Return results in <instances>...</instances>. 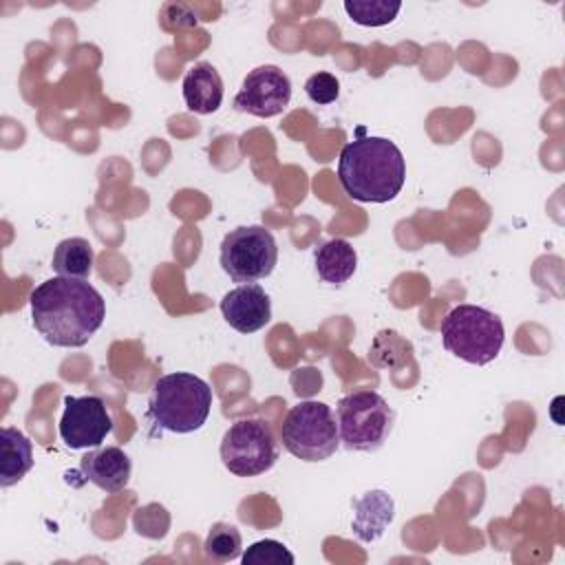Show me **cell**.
<instances>
[{"instance_id": "6da1fadb", "label": "cell", "mask_w": 565, "mask_h": 565, "mask_svg": "<svg viewBox=\"0 0 565 565\" xmlns=\"http://www.w3.org/2000/svg\"><path fill=\"white\" fill-rule=\"evenodd\" d=\"M29 305L35 331L64 349L84 347L106 318L102 294L84 278H49L31 291Z\"/></svg>"}, {"instance_id": "7a4b0ae2", "label": "cell", "mask_w": 565, "mask_h": 565, "mask_svg": "<svg viewBox=\"0 0 565 565\" xmlns=\"http://www.w3.org/2000/svg\"><path fill=\"white\" fill-rule=\"evenodd\" d=\"M358 137L340 150L338 181L342 190L360 203L393 201L406 181V159L386 137Z\"/></svg>"}, {"instance_id": "3957f363", "label": "cell", "mask_w": 565, "mask_h": 565, "mask_svg": "<svg viewBox=\"0 0 565 565\" xmlns=\"http://www.w3.org/2000/svg\"><path fill=\"white\" fill-rule=\"evenodd\" d=\"M212 408V388L194 373H168L154 380L148 399V419L170 433L199 430Z\"/></svg>"}, {"instance_id": "277c9868", "label": "cell", "mask_w": 565, "mask_h": 565, "mask_svg": "<svg viewBox=\"0 0 565 565\" xmlns=\"http://www.w3.org/2000/svg\"><path fill=\"white\" fill-rule=\"evenodd\" d=\"M441 344L468 364L492 362L505 340L503 322L497 313L477 305H457L441 320Z\"/></svg>"}, {"instance_id": "5b68a950", "label": "cell", "mask_w": 565, "mask_h": 565, "mask_svg": "<svg viewBox=\"0 0 565 565\" xmlns=\"http://www.w3.org/2000/svg\"><path fill=\"white\" fill-rule=\"evenodd\" d=\"M393 424V408L371 388L353 391L338 402V433L349 450L375 452L388 439Z\"/></svg>"}, {"instance_id": "8992f818", "label": "cell", "mask_w": 565, "mask_h": 565, "mask_svg": "<svg viewBox=\"0 0 565 565\" xmlns=\"http://www.w3.org/2000/svg\"><path fill=\"white\" fill-rule=\"evenodd\" d=\"M280 441L302 461H324L340 444L338 422L324 402L307 399L291 406L280 424Z\"/></svg>"}, {"instance_id": "52a82bcc", "label": "cell", "mask_w": 565, "mask_h": 565, "mask_svg": "<svg viewBox=\"0 0 565 565\" xmlns=\"http://www.w3.org/2000/svg\"><path fill=\"white\" fill-rule=\"evenodd\" d=\"M280 455L274 428L260 417L234 422L221 439V461L236 477L267 472Z\"/></svg>"}, {"instance_id": "ba28073f", "label": "cell", "mask_w": 565, "mask_h": 565, "mask_svg": "<svg viewBox=\"0 0 565 565\" xmlns=\"http://www.w3.org/2000/svg\"><path fill=\"white\" fill-rule=\"evenodd\" d=\"M218 263L234 282H256L274 271L278 247L263 225H241L223 236Z\"/></svg>"}, {"instance_id": "9c48e42d", "label": "cell", "mask_w": 565, "mask_h": 565, "mask_svg": "<svg viewBox=\"0 0 565 565\" xmlns=\"http://www.w3.org/2000/svg\"><path fill=\"white\" fill-rule=\"evenodd\" d=\"M113 430V419L99 395L64 397V413L60 419V437L73 448H97Z\"/></svg>"}, {"instance_id": "30bf717a", "label": "cell", "mask_w": 565, "mask_h": 565, "mask_svg": "<svg viewBox=\"0 0 565 565\" xmlns=\"http://www.w3.org/2000/svg\"><path fill=\"white\" fill-rule=\"evenodd\" d=\"M291 99L289 77L274 64H263L249 71L241 90L234 97V108L254 117H276Z\"/></svg>"}, {"instance_id": "8fae6325", "label": "cell", "mask_w": 565, "mask_h": 565, "mask_svg": "<svg viewBox=\"0 0 565 565\" xmlns=\"http://www.w3.org/2000/svg\"><path fill=\"white\" fill-rule=\"evenodd\" d=\"M221 313L238 333H254L271 320V300L256 282L238 285L221 298Z\"/></svg>"}, {"instance_id": "7c38bea8", "label": "cell", "mask_w": 565, "mask_h": 565, "mask_svg": "<svg viewBox=\"0 0 565 565\" xmlns=\"http://www.w3.org/2000/svg\"><path fill=\"white\" fill-rule=\"evenodd\" d=\"M79 470L86 477V481L113 494L128 486L132 461L119 446H106L84 455L79 461Z\"/></svg>"}, {"instance_id": "4fadbf2b", "label": "cell", "mask_w": 565, "mask_h": 565, "mask_svg": "<svg viewBox=\"0 0 565 565\" xmlns=\"http://www.w3.org/2000/svg\"><path fill=\"white\" fill-rule=\"evenodd\" d=\"M183 99L192 113H216L223 102V79L210 62H196L183 75Z\"/></svg>"}, {"instance_id": "5bb4252c", "label": "cell", "mask_w": 565, "mask_h": 565, "mask_svg": "<svg viewBox=\"0 0 565 565\" xmlns=\"http://www.w3.org/2000/svg\"><path fill=\"white\" fill-rule=\"evenodd\" d=\"M33 466V446L24 433L13 426L0 430V486L18 483Z\"/></svg>"}, {"instance_id": "9a60e30c", "label": "cell", "mask_w": 565, "mask_h": 565, "mask_svg": "<svg viewBox=\"0 0 565 565\" xmlns=\"http://www.w3.org/2000/svg\"><path fill=\"white\" fill-rule=\"evenodd\" d=\"M313 263H316L318 276L324 282L340 287L355 274L358 254L349 241L331 238L316 249Z\"/></svg>"}, {"instance_id": "2e32d148", "label": "cell", "mask_w": 565, "mask_h": 565, "mask_svg": "<svg viewBox=\"0 0 565 565\" xmlns=\"http://www.w3.org/2000/svg\"><path fill=\"white\" fill-rule=\"evenodd\" d=\"M353 505H355L353 532L358 534L360 541L369 543L380 539L384 527L393 521V499L382 490L366 492V497L353 501Z\"/></svg>"}, {"instance_id": "e0dca14e", "label": "cell", "mask_w": 565, "mask_h": 565, "mask_svg": "<svg viewBox=\"0 0 565 565\" xmlns=\"http://www.w3.org/2000/svg\"><path fill=\"white\" fill-rule=\"evenodd\" d=\"M93 260H95L93 245L82 236H71L57 243L51 267L57 276L86 280L93 271Z\"/></svg>"}, {"instance_id": "ac0fdd59", "label": "cell", "mask_w": 565, "mask_h": 565, "mask_svg": "<svg viewBox=\"0 0 565 565\" xmlns=\"http://www.w3.org/2000/svg\"><path fill=\"white\" fill-rule=\"evenodd\" d=\"M241 550H243V539L236 525L232 523H214L203 543L205 556L216 563H227L238 558Z\"/></svg>"}, {"instance_id": "d6986e66", "label": "cell", "mask_w": 565, "mask_h": 565, "mask_svg": "<svg viewBox=\"0 0 565 565\" xmlns=\"http://www.w3.org/2000/svg\"><path fill=\"white\" fill-rule=\"evenodd\" d=\"M402 2H386V0H347L344 11L347 15L362 26H384L397 18Z\"/></svg>"}, {"instance_id": "ffe728a7", "label": "cell", "mask_w": 565, "mask_h": 565, "mask_svg": "<svg viewBox=\"0 0 565 565\" xmlns=\"http://www.w3.org/2000/svg\"><path fill=\"white\" fill-rule=\"evenodd\" d=\"M243 565H294V554L274 539H263L252 543L243 554H241Z\"/></svg>"}, {"instance_id": "44dd1931", "label": "cell", "mask_w": 565, "mask_h": 565, "mask_svg": "<svg viewBox=\"0 0 565 565\" xmlns=\"http://www.w3.org/2000/svg\"><path fill=\"white\" fill-rule=\"evenodd\" d=\"M305 93L313 104H331L340 95V82L335 79V75L318 71L305 82Z\"/></svg>"}]
</instances>
